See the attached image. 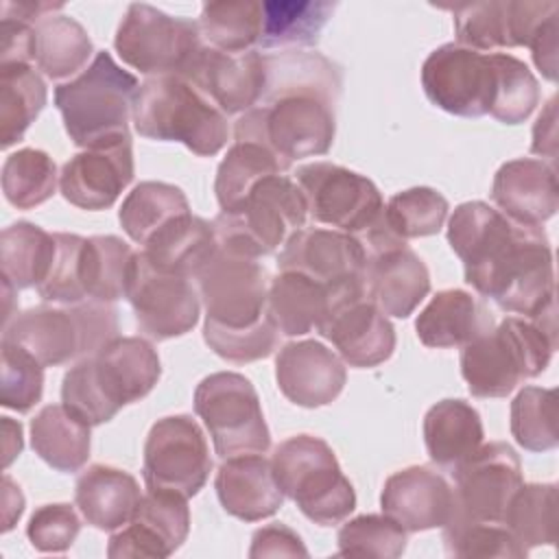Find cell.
Segmentation results:
<instances>
[{
  "mask_svg": "<svg viewBox=\"0 0 559 559\" xmlns=\"http://www.w3.org/2000/svg\"><path fill=\"white\" fill-rule=\"evenodd\" d=\"M559 13V11H557ZM557 13H552L535 33L528 48L535 66L548 81H557Z\"/></svg>",
  "mask_w": 559,
  "mask_h": 559,
  "instance_id": "6f0895ef",
  "label": "cell"
},
{
  "mask_svg": "<svg viewBox=\"0 0 559 559\" xmlns=\"http://www.w3.org/2000/svg\"><path fill=\"white\" fill-rule=\"evenodd\" d=\"M317 332L334 345L343 362L356 369L378 367L395 349V330L367 293L338 301Z\"/></svg>",
  "mask_w": 559,
  "mask_h": 559,
  "instance_id": "7402d4cb",
  "label": "cell"
},
{
  "mask_svg": "<svg viewBox=\"0 0 559 559\" xmlns=\"http://www.w3.org/2000/svg\"><path fill=\"white\" fill-rule=\"evenodd\" d=\"M192 282H197L207 323L242 330L271 314L266 304L271 277L253 258L236 255L218 247Z\"/></svg>",
  "mask_w": 559,
  "mask_h": 559,
  "instance_id": "7c38bea8",
  "label": "cell"
},
{
  "mask_svg": "<svg viewBox=\"0 0 559 559\" xmlns=\"http://www.w3.org/2000/svg\"><path fill=\"white\" fill-rule=\"evenodd\" d=\"M57 238V255L48 277L37 286V293L44 301L72 306L87 301L79 282V251L83 245V236L55 231Z\"/></svg>",
  "mask_w": 559,
  "mask_h": 559,
  "instance_id": "f5cc1de1",
  "label": "cell"
},
{
  "mask_svg": "<svg viewBox=\"0 0 559 559\" xmlns=\"http://www.w3.org/2000/svg\"><path fill=\"white\" fill-rule=\"evenodd\" d=\"M493 98L489 114L504 124L524 122L539 105V83L524 61L509 52H491Z\"/></svg>",
  "mask_w": 559,
  "mask_h": 559,
  "instance_id": "f6af8a7d",
  "label": "cell"
},
{
  "mask_svg": "<svg viewBox=\"0 0 559 559\" xmlns=\"http://www.w3.org/2000/svg\"><path fill=\"white\" fill-rule=\"evenodd\" d=\"M360 242L367 251V297L389 317H411L430 293V273L424 260L391 231L384 216L360 236Z\"/></svg>",
  "mask_w": 559,
  "mask_h": 559,
  "instance_id": "4fadbf2b",
  "label": "cell"
},
{
  "mask_svg": "<svg viewBox=\"0 0 559 559\" xmlns=\"http://www.w3.org/2000/svg\"><path fill=\"white\" fill-rule=\"evenodd\" d=\"M338 68L319 52L266 55V90L234 127L236 140L266 146L293 166L325 155L336 133Z\"/></svg>",
  "mask_w": 559,
  "mask_h": 559,
  "instance_id": "7a4b0ae2",
  "label": "cell"
},
{
  "mask_svg": "<svg viewBox=\"0 0 559 559\" xmlns=\"http://www.w3.org/2000/svg\"><path fill=\"white\" fill-rule=\"evenodd\" d=\"M406 531L389 515L365 513L347 520L338 535V555L343 557H378L395 559L406 550Z\"/></svg>",
  "mask_w": 559,
  "mask_h": 559,
  "instance_id": "c3c4849f",
  "label": "cell"
},
{
  "mask_svg": "<svg viewBox=\"0 0 559 559\" xmlns=\"http://www.w3.org/2000/svg\"><path fill=\"white\" fill-rule=\"evenodd\" d=\"M133 144L131 138L85 148L70 157L59 175V190L63 199L81 210H107L111 207L120 192L133 181Z\"/></svg>",
  "mask_w": 559,
  "mask_h": 559,
  "instance_id": "603a6c76",
  "label": "cell"
},
{
  "mask_svg": "<svg viewBox=\"0 0 559 559\" xmlns=\"http://www.w3.org/2000/svg\"><path fill=\"white\" fill-rule=\"evenodd\" d=\"M197 26L203 44L210 48L234 55L253 50L262 33V2H205Z\"/></svg>",
  "mask_w": 559,
  "mask_h": 559,
  "instance_id": "b9f144b4",
  "label": "cell"
},
{
  "mask_svg": "<svg viewBox=\"0 0 559 559\" xmlns=\"http://www.w3.org/2000/svg\"><path fill=\"white\" fill-rule=\"evenodd\" d=\"M114 48L127 66L146 76H186L203 39L197 22L133 2L118 24Z\"/></svg>",
  "mask_w": 559,
  "mask_h": 559,
  "instance_id": "9c48e42d",
  "label": "cell"
},
{
  "mask_svg": "<svg viewBox=\"0 0 559 559\" xmlns=\"http://www.w3.org/2000/svg\"><path fill=\"white\" fill-rule=\"evenodd\" d=\"M273 476L297 509L319 526L341 524L356 509V491L334 450L314 435L284 439L271 456Z\"/></svg>",
  "mask_w": 559,
  "mask_h": 559,
  "instance_id": "52a82bcc",
  "label": "cell"
},
{
  "mask_svg": "<svg viewBox=\"0 0 559 559\" xmlns=\"http://www.w3.org/2000/svg\"><path fill=\"white\" fill-rule=\"evenodd\" d=\"M365 282L330 286L299 271H280L269 284V312L284 336L317 330L330 310L354 295H365Z\"/></svg>",
  "mask_w": 559,
  "mask_h": 559,
  "instance_id": "484cf974",
  "label": "cell"
},
{
  "mask_svg": "<svg viewBox=\"0 0 559 559\" xmlns=\"http://www.w3.org/2000/svg\"><path fill=\"white\" fill-rule=\"evenodd\" d=\"M443 546L454 557H526V548L504 524L450 520L443 526Z\"/></svg>",
  "mask_w": 559,
  "mask_h": 559,
  "instance_id": "681fc988",
  "label": "cell"
},
{
  "mask_svg": "<svg viewBox=\"0 0 559 559\" xmlns=\"http://www.w3.org/2000/svg\"><path fill=\"white\" fill-rule=\"evenodd\" d=\"M4 428V467L11 465V461L22 452V426L20 421H13L11 417H2Z\"/></svg>",
  "mask_w": 559,
  "mask_h": 559,
  "instance_id": "6125c7cd",
  "label": "cell"
},
{
  "mask_svg": "<svg viewBox=\"0 0 559 559\" xmlns=\"http://www.w3.org/2000/svg\"><path fill=\"white\" fill-rule=\"evenodd\" d=\"M225 116L253 109L266 90V55L223 52L203 44L186 76Z\"/></svg>",
  "mask_w": 559,
  "mask_h": 559,
  "instance_id": "ffe728a7",
  "label": "cell"
},
{
  "mask_svg": "<svg viewBox=\"0 0 559 559\" xmlns=\"http://www.w3.org/2000/svg\"><path fill=\"white\" fill-rule=\"evenodd\" d=\"M421 87L435 107L461 118H480L489 114L493 98L491 59L454 41L443 44L426 57Z\"/></svg>",
  "mask_w": 559,
  "mask_h": 559,
  "instance_id": "e0dca14e",
  "label": "cell"
},
{
  "mask_svg": "<svg viewBox=\"0 0 559 559\" xmlns=\"http://www.w3.org/2000/svg\"><path fill=\"white\" fill-rule=\"evenodd\" d=\"M138 480L114 465L96 463L79 474L74 504L83 520L98 531H118L135 513L140 502Z\"/></svg>",
  "mask_w": 559,
  "mask_h": 559,
  "instance_id": "f546056e",
  "label": "cell"
},
{
  "mask_svg": "<svg viewBox=\"0 0 559 559\" xmlns=\"http://www.w3.org/2000/svg\"><path fill=\"white\" fill-rule=\"evenodd\" d=\"M118 336V310L105 301L35 306L15 312L2 328V341L24 347L44 367H59L96 354Z\"/></svg>",
  "mask_w": 559,
  "mask_h": 559,
  "instance_id": "8992f818",
  "label": "cell"
},
{
  "mask_svg": "<svg viewBox=\"0 0 559 559\" xmlns=\"http://www.w3.org/2000/svg\"><path fill=\"white\" fill-rule=\"evenodd\" d=\"M308 557V550L301 542V537L280 524L273 522L269 526H262L253 533L251 537V548H249V557Z\"/></svg>",
  "mask_w": 559,
  "mask_h": 559,
  "instance_id": "11a10c76",
  "label": "cell"
},
{
  "mask_svg": "<svg viewBox=\"0 0 559 559\" xmlns=\"http://www.w3.org/2000/svg\"><path fill=\"white\" fill-rule=\"evenodd\" d=\"M452 476V520L502 524L507 504L522 485V463L509 443L491 441L461 461Z\"/></svg>",
  "mask_w": 559,
  "mask_h": 559,
  "instance_id": "9a60e30c",
  "label": "cell"
},
{
  "mask_svg": "<svg viewBox=\"0 0 559 559\" xmlns=\"http://www.w3.org/2000/svg\"><path fill=\"white\" fill-rule=\"evenodd\" d=\"M380 507L406 533L443 528L454 515V491L432 467L411 465L384 480Z\"/></svg>",
  "mask_w": 559,
  "mask_h": 559,
  "instance_id": "d4e9b609",
  "label": "cell"
},
{
  "mask_svg": "<svg viewBox=\"0 0 559 559\" xmlns=\"http://www.w3.org/2000/svg\"><path fill=\"white\" fill-rule=\"evenodd\" d=\"M365 264L360 238L325 227H301L277 253L280 271H299L330 286L365 282Z\"/></svg>",
  "mask_w": 559,
  "mask_h": 559,
  "instance_id": "44dd1931",
  "label": "cell"
},
{
  "mask_svg": "<svg viewBox=\"0 0 559 559\" xmlns=\"http://www.w3.org/2000/svg\"><path fill=\"white\" fill-rule=\"evenodd\" d=\"M127 299L142 334L168 341L188 334L199 321V293L190 277L155 269L142 251L135 253Z\"/></svg>",
  "mask_w": 559,
  "mask_h": 559,
  "instance_id": "2e32d148",
  "label": "cell"
},
{
  "mask_svg": "<svg viewBox=\"0 0 559 559\" xmlns=\"http://www.w3.org/2000/svg\"><path fill=\"white\" fill-rule=\"evenodd\" d=\"M491 199L511 221L542 227L559 207L555 166L535 157L504 162L493 175Z\"/></svg>",
  "mask_w": 559,
  "mask_h": 559,
  "instance_id": "83f0119b",
  "label": "cell"
},
{
  "mask_svg": "<svg viewBox=\"0 0 559 559\" xmlns=\"http://www.w3.org/2000/svg\"><path fill=\"white\" fill-rule=\"evenodd\" d=\"M290 164L280 159L260 142L236 140L216 168L214 192L221 212L234 210L258 181L271 175H286Z\"/></svg>",
  "mask_w": 559,
  "mask_h": 559,
  "instance_id": "ab89813d",
  "label": "cell"
},
{
  "mask_svg": "<svg viewBox=\"0 0 559 559\" xmlns=\"http://www.w3.org/2000/svg\"><path fill=\"white\" fill-rule=\"evenodd\" d=\"M502 524L528 550L557 542V485H520L511 496Z\"/></svg>",
  "mask_w": 559,
  "mask_h": 559,
  "instance_id": "7bdbcfd3",
  "label": "cell"
},
{
  "mask_svg": "<svg viewBox=\"0 0 559 559\" xmlns=\"http://www.w3.org/2000/svg\"><path fill=\"white\" fill-rule=\"evenodd\" d=\"M48 100V90L33 63L0 66V138L2 148L20 142Z\"/></svg>",
  "mask_w": 559,
  "mask_h": 559,
  "instance_id": "60d3db41",
  "label": "cell"
},
{
  "mask_svg": "<svg viewBox=\"0 0 559 559\" xmlns=\"http://www.w3.org/2000/svg\"><path fill=\"white\" fill-rule=\"evenodd\" d=\"M92 52V39L74 17L52 13L35 24L33 63L48 79L61 81L85 70Z\"/></svg>",
  "mask_w": 559,
  "mask_h": 559,
  "instance_id": "74e56055",
  "label": "cell"
},
{
  "mask_svg": "<svg viewBox=\"0 0 559 559\" xmlns=\"http://www.w3.org/2000/svg\"><path fill=\"white\" fill-rule=\"evenodd\" d=\"M44 393V365L24 347L2 341V382L0 404L4 408L28 413Z\"/></svg>",
  "mask_w": 559,
  "mask_h": 559,
  "instance_id": "f907efd6",
  "label": "cell"
},
{
  "mask_svg": "<svg viewBox=\"0 0 559 559\" xmlns=\"http://www.w3.org/2000/svg\"><path fill=\"white\" fill-rule=\"evenodd\" d=\"M135 253L129 242L111 234L83 238L79 251V282L85 299L105 304L127 299Z\"/></svg>",
  "mask_w": 559,
  "mask_h": 559,
  "instance_id": "836d02e7",
  "label": "cell"
},
{
  "mask_svg": "<svg viewBox=\"0 0 559 559\" xmlns=\"http://www.w3.org/2000/svg\"><path fill=\"white\" fill-rule=\"evenodd\" d=\"M190 214V203L181 188L166 181H140L122 201L118 221L124 234L146 245L170 221Z\"/></svg>",
  "mask_w": 559,
  "mask_h": 559,
  "instance_id": "f35d334b",
  "label": "cell"
},
{
  "mask_svg": "<svg viewBox=\"0 0 559 559\" xmlns=\"http://www.w3.org/2000/svg\"><path fill=\"white\" fill-rule=\"evenodd\" d=\"M465 282L500 310L557 321L552 249L542 227L520 225L485 201H465L448 221Z\"/></svg>",
  "mask_w": 559,
  "mask_h": 559,
  "instance_id": "6da1fadb",
  "label": "cell"
},
{
  "mask_svg": "<svg viewBox=\"0 0 559 559\" xmlns=\"http://www.w3.org/2000/svg\"><path fill=\"white\" fill-rule=\"evenodd\" d=\"M448 199L428 186L402 190L384 205V221L402 240L439 234L448 218Z\"/></svg>",
  "mask_w": 559,
  "mask_h": 559,
  "instance_id": "7dc6e473",
  "label": "cell"
},
{
  "mask_svg": "<svg viewBox=\"0 0 559 559\" xmlns=\"http://www.w3.org/2000/svg\"><path fill=\"white\" fill-rule=\"evenodd\" d=\"M308 207L299 186L288 175H271L227 212L214 218L218 247L245 255L262 258L275 253L306 225Z\"/></svg>",
  "mask_w": 559,
  "mask_h": 559,
  "instance_id": "ba28073f",
  "label": "cell"
},
{
  "mask_svg": "<svg viewBox=\"0 0 559 559\" xmlns=\"http://www.w3.org/2000/svg\"><path fill=\"white\" fill-rule=\"evenodd\" d=\"M203 338L207 347L229 362H253L266 358L275 352L280 341V330L269 314L260 323L242 330H229L214 323H203Z\"/></svg>",
  "mask_w": 559,
  "mask_h": 559,
  "instance_id": "816d5d0a",
  "label": "cell"
},
{
  "mask_svg": "<svg viewBox=\"0 0 559 559\" xmlns=\"http://www.w3.org/2000/svg\"><path fill=\"white\" fill-rule=\"evenodd\" d=\"M493 328L491 312L467 290H439L417 314V338L426 347H463Z\"/></svg>",
  "mask_w": 559,
  "mask_h": 559,
  "instance_id": "4dcf8cb0",
  "label": "cell"
},
{
  "mask_svg": "<svg viewBox=\"0 0 559 559\" xmlns=\"http://www.w3.org/2000/svg\"><path fill=\"white\" fill-rule=\"evenodd\" d=\"M214 489L221 507L242 522L271 518L284 504V493L273 476L271 461L262 454H236L225 459L216 472Z\"/></svg>",
  "mask_w": 559,
  "mask_h": 559,
  "instance_id": "f1b7e54d",
  "label": "cell"
},
{
  "mask_svg": "<svg viewBox=\"0 0 559 559\" xmlns=\"http://www.w3.org/2000/svg\"><path fill=\"white\" fill-rule=\"evenodd\" d=\"M57 190V166L41 148H17L2 164L4 199L17 210L46 203Z\"/></svg>",
  "mask_w": 559,
  "mask_h": 559,
  "instance_id": "ee69618b",
  "label": "cell"
},
{
  "mask_svg": "<svg viewBox=\"0 0 559 559\" xmlns=\"http://www.w3.org/2000/svg\"><path fill=\"white\" fill-rule=\"evenodd\" d=\"M559 11L557 2L485 0L452 7L456 41L472 50L528 46L537 28Z\"/></svg>",
  "mask_w": 559,
  "mask_h": 559,
  "instance_id": "ac0fdd59",
  "label": "cell"
},
{
  "mask_svg": "<svg viewBox=\"0 0 559 559\" xmlns=\"http://www.w3.org/2000/svg\"><path fill=\"white\" fill-rule=\"evenodd\" d=\"M81 531V520L72 504H41L26 524V537L39 552H66Z\"/></svg>",
  "mask_w": 559,
  "mask_h": 559,
  "instance_id": "db71d44e",
  "label": "cell"
},
{
  "mask_svg": "<svg viewBox=\"0 0 559 559\" xmlns=\"http://www.w3.org/2000/svg\"><path fill=\"white\" fill-rule=\"evenodd\" d=\"M295 183L304 194L310 218L332 229L360 238L384 216L378 186L345 166L332 162L304 164L295 173Z\"/></svg>",
  "mask_w": 559,
  "mask_h": 559,
  "instance_id": "8fae6325",
  "label": "cell"
},
{
  "mask_svg": "<svg viewBox=\"0 0 559 559\" xmlns=\"http://www.w3.org/2000/svg\"><path fill=\"white\" fill-rule=\"evenodd\" d=\"M557 349V323L504 317L461 349V376L474 397H507L539 376Z\"/></svg>",
  "mask_w": 559,
  "mask_h": 559,
  "instance_id": "277c9868",
  "label": "cell"
},
{
  "mask_svg": "<svg viewBox=\"0 0 559 559\" xmlns=\"http://www.w3.org/2000/svg\"><path fill=\"white\" fill-rule=\"evenodd\" d=\"M334 9L336 2L328 0H266L258 46L266 50L314 46Z\"/></svg>",
  "mask_w": 559,
  "mask_h": 559,
  "instance_id": "8d00e7d4",
  "label": "cell"
},
{
  "mask_svg": "<svg viewBox=\"0 0 559 559\" xmlns=\"http://www.w3.org/2000/svg\"><path fill=\"white\" fill-rule=\"evenodd\" d=\"M531 151L542 157L555 159L557 155V98L552 96L533 127Z\"/></svg>",
  "mask_w": 559,
  "mask_h": 559,
  "instance_id": "680465c9",
  "label": "cell"
},
{
  "mask_svg": "<svg viewBox=\"0 0 559 559\" xmlns=\"http://www.w3.org/2000/svg\"><path fill=\"white\" fill-rule=\"evenodd\" d=\"M35 55V24L2 17L0 22V66L2 63H33Z\"/></svg>",
  "mask_w": 559,
  "mask_h": 559,
  "instance_id": "9f6ffc18",
  "label": "cell"
},
{
  "mask_svg": "<svg viewBox=\"0 0 559 559\" xmlns=\"http://www.w3.org/2000/svg\"><path fill=\"white\" fill-rule=\"evenodd\" d=\"M20 493V487L11 480V476H4V526L2 531H11L13 524L20 520L24 511V496H20L15 502L13 498Z\"/></svg>",
  "mask_w": 559,
  "mask_h": 559,
  "instance_id": "94428289",
  "label": "cell"
},
{
  "mask_svg": "<svg viewBox=\"0 0 559 559\" xmlns=\"http://www.w3.org/2000/svg\"><path fill=\"white\" fill-rule=\"evenodd\" d=\"M144 483L148 489L197 496L212 472V456L201 426L190 415L157 419L144 441Z\"/></svg>",
  "mask_w": 559,
  "mask_h": 559,
  "instance_id": "5bb4252c",
  "label": "cell"
},
{
  "mask_svg": "<svg viewBox=\"0 0 559 559\" xmlns=\"http://www.w3.org/2000/svg\"><path fill=\"white\" fill-rule=\"evenodd\" d=\"M92 373L107 397L120 411L146 397L162 376L155 347L140 336H116L90 356Z\"/></svg>",
  "mask_w": 559,
  "mask_h": 559,
  "instance_id": "4316f807",
  "label": "cell"
},
{
  "mask_svg": "<svg viewBox=\"0 0 559 559\" xmlns=\"http://www.w3.org/2000/svg\"><path fill=\"white\" fill-rule=\"evenodd\" d=\"M218 240L214 225L186 214L162 227L142 249L144 258L162 271L194 280L199 269L216 253Z\"/></svg>",
  "mask_w": 559,
  "mask_h": 559,
  "instance_id": "d6a6232c",
  "label": "cell"
},
{
  "mask_svg": "<svg viewBox=\"0 0 559 559\" xmlns=\"http://www.w3.org/2000/svg\"><path fill=\"white\" fill-rule=\"evenodd\" d=\"M133 127L142 138L181 142L199 157L227 144V116L183 76H148L135 96Z\"/></svg>",
  "mask_w": 559,
  "mask_h": 559,
  "instance_id": "5b68a950",
  "label": "cell"
},
{
  "mask_svg": "<svg viewBox=\"0 0 559 559\" xmlns=\"http://www.w3.org/2000/svg\"><path fill=\"white\" fill-rule=\"evenodd\" d=\"M190 533L188 498L166 491L148 489L133 513V518L118 533L109 537L107 555L120 557H170L181 548Z\"/></svg>",
  "mask_w": 559,
  "mask_h": 559,
  "instance_id": "d6986e66",
  "label": "cell"
},
{
  "mask_svg": "<svg viewBox=\"0 0 559 559\" xmlns=\"http://www.w3.org/2000/svg\"><path fill=\"white\" fill-rule=\"evenodd\" d=\"M138 90V79L107 50H98L79 76L55 87V105L70 140L81 148H98L131 138Z\"/></svg>",
  "mask_w": 559,
  "mask_h": 559,
  "instance_id": "3957f363",
  "label": "cell"
},
{
  "mask_svg": "<svg viewBox=\"0 0 559 559\" xmlns=\"http://www.w3.org/2000/svg\"><path fill=\"white\" fill-rule=\"evenodd\" d=\"M63 2H39V0H17L2 2V17H15L28 24H37L41 17L61 11Z\"/></svg>",
  "mask_w": 559,
  "mask_h": 559,
  "instance_id": "91938a15",
  "label": "cell"
},
{
  "mask_svg": "<svg viewBox=\"0 0 559 559\" xmlns=\"http://www.w3.org/2000/svg\"><path fill=\"white\" fill-rule=\"evenodd\" d=\"M275 380L282 395L304 408H319L332 404L347 380V369L323 343L293 341L275 356Z\"/></svg>",
  "mask_w": 559,
  "mask_h": 559,
  "instance_id": "cb8c5ba5",
  "label": "cell"
},
{
  "mask_svg": "<svg viewBox=\"0 0 559 559\" xmlns=\"http://www.w3.org/2000/svg\"><path fill=\"white\" fill-rule=\"evenodd\" d=\"M57 238L35 223L17 221L2 229L0 269L15 290L39 286L55 262Z\"/></svg>",
  "mask_w": 559,
  "mask_h": 559,
  "instance_id": "d590c367",
  "label": "cell"
},
{
  "mask_svg": "<svg viewBox=\"0 0 559 559\" xmlns=\"http://www.w3.org/2000/svg\"><path fill=\"white\" fill-rule=\"evenodd\" d=\"M90 428L63 404H48L31 419V445L52 469L72 474L90 459Z\"/></svg>",
  "mask_w": 559,
  "mask_h": 559,
  "instance_id": "e575fe53",
  "label": "cell"
},
{
  "mask_svg": "<svg viewBox=\"0 0 559 559\" xmlns=\"http://www.w3.org/2000/svg\"><path fill=\"white\" fill-rule=\"evenodd\" d=\"M483 419L465 400H441L424 415L426 452L439 467L454 469L483 445Z\"/></svg>",
  "mask_w": 559,
  "mask_h": 559,
  "instance_id": "1f68e13d",
  "label": "cell"
},
{
  "mask_svg": "<svg viewBox=\"0 0 559 559\" xmlns=\"http://www.w3.org/2000/svg\"><path fill=\"white\" fill-rule=\"evenodd\" d=\"M511 435L528 452L555 450L557 435V389L524 386L511 402Z\"/></svg>",
  "mask_w": 559,
  "mask_h": 559,
  "instance_id": "bcb514c9",
  "label": "cell"
},
{
  "mask_svg": "<svg viewBox=\"0 0 559 559\" xmlns=\"http://www.w3.org/2000/svg\"><path fill=\"white\" fill-rule=\"evenodd\" d=\"M194 413L210 430L221 459L264 454L271 445L258 391L242 373L216 371L205 376L194 389Z\"/></svg>",
  "mask_w": 559,
  "mask_h": 559,
  "instance_id": "30bf717a",
  "label": "cell"
}]
</instances>
